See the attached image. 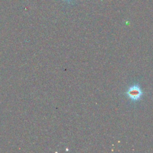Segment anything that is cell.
I'll return each instance as SVG.
<instances>
[{"label":"cell","instance_id":"2","mask_svg":"<svg viewBox=\"0 0 153 153\" xmlns=\"http://www.w3.org/2000/svg\"><path fill=\"white\" fill-rule=\"evenodd\" d=\"M68 1H69V0H68Z\"/></svg>","mask_w":153,"mask_h":153},{"label":"cell","instance_id":"1","mask_svg":"<svg viewBox=\"0 0 153 153\" xmlns=\"http://www.w3.org/2000/svg\"><path fill=\"white\" fill-rule=\"evenodd\" d=\"M125 94L132 102H136L141 99L144 92L138 84H134L129 87Z\"/></svg>","mask_w":153,"mask_h":153}]
</instances>
